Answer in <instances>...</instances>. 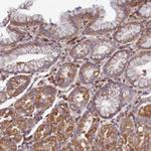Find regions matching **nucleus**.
I'll use <instances>...</instances> for the list:
<instances>
[{
  "instance_id": "f257e3e1",
  "label": "nucleus",
  "mask_w": 151,
  "mask_h": 151,
  "mask_svg": "<svg viewBox=\"0 0 151 151\" xmlns=\"http://www.w3.org/2000/svg\"><path fill=\"white\" fill-rule=\"evenodd\" d=\"M99 125V119L96 115L88 113L87 115L83 117V119L79 123V132L84 134L85 138L88 141H91L93 139L95 133Z\"/></svg>"
},
{
  "instance_id": "f03ea898",
  "label": "nucleus",
  "mask_w": 151,
  "mask_h": 151,
  "mask_svg": "<svg viewBox=\"0 0 151 151\" xmlns=\"http://www.w3.org/2000/svg\"><path fill=\"white\" fill-rule=\"evenodd\" d=\"M99 145L105 149H113L117 144V131L111 124H107L102 127L98 136Z\"/></svg>"
},
{
  "instance_id": "7ed1b4c3",
  "label": "nucleus",
  "mask_w": 151,
  "mask_h": 151,
  "mask_svg": "<svg viewBox=\"0 0 151 151\" xmlns=\"http://www.w3.org/2000/svg\"><path fill=\"white\" fill-rule=\"evenodd\" d=\"M90 95L86 88L81 87L73 91V93L70 95L69 102L70 106L74 110H81L83 107L86 106V104L89 102Z\"/></svg>"
},
{
  "instance_id": "20e7f679",
  "label": "nucleus",
  "mask_w": 151,
  "mask_h": 151,
  "mask_svg": "<svg viewBox=\"0 0 151 151\" xmlns=\"http://www.w3.org/2000/svg\"><path fill=\"white\" fill-rule=\"evenodd\" d=\"M29 78L25 76H18L11 79L7 84V93L9 97H15L28 86Z\"/></svg>"
},
{
  "instance_id": "39448f33",
  "label": "nucleus",
  "mask_w": 151,
  "mask_h": 151,
  "mask_svg": "<svg viewBox=\"0 0 151 151\" xmlns=\"http://www.w3.org/2000/svg\"><path fill=\"white\" fill-rule=\"evenodd\" d=\"M35 92V107L38 109L48 108L55 100L52 91L47 88H41Z\"/></svg>"
},
{
  "instance_id": "423d86ee",
  "label": "nucleus",
  "mask_w": 151,
  "mask_h": 151,
  "mask_svg": "<svg viewBox=\"0 0 151 151\" xmlns=\"http://www.w3.org/2000/svg\"><path fill=\"white\" fill-rule=\"evenodd\" d=\"M76 73H77V68H76L75 65L72 64L64 65L58 73V85L62 87L68 86L75 79Z\"/></svg>"
},
{
  "instance_id": "0eeeda50",
  "label": "nucleus",
  "mask_w": 151,
  "mask_h": 151,
  "mask_svg": "<svg viewBox=\"0 0 151 151\" xmlns=\"http://www.w3.org/2000/svg\"><path fill=\"white\" fill-rule=\"evenodd\" d=\"M67 117H69V107L67 104H60L47 116V122L52 123V125H57Z\"/></svg>"
},
{
  "instance_id": "6e6552de",
  "label": "nucleus",
  "mask_w": 151,
  "mask_h": 151,
  "mask_svg": "<svg viewBox=\"0 0 151 151\" xmlns=\"http://www.w3.org/2000/svg\"><path fill=\"white\" fill-rule=\"evenodd\" d=\"M16 110L24 114H29L33 112L35 108V92H32L24 98L20 99L15 104Z\"/></svg>"
},
{
  "instance_id": "1a4fd4ad",
  "label": "nucleus",
  "mask_w": 151,
  "mask_h": 151,
  "mask_svg": "<svg viewBox=\"0 0 151 151\" xmlns=\"http://www.w3.org/2000/svg\"><path fill=\"white\" fill-rule=\"evenodd\" d=\"M75 128V122L70 117H67L60 123L58 128V137L60 141H65L72 135Z\"/></svg>"
},
{
  "instance_id": "9d476101",
  "label": "nucleus",
  "mask_w": 151,
  "mask_h": 151,
  "mask_svg": "<svg viewBox=\"0 0 151 151\" xmlns=\"http://www.w3.org/2000/svg\"><path fill=\"white\" fill-rule=\"evenodd\" d=\"M99 68L95 65L92 64H87L83 67V69L81 70V77L83 82L85 83H91L92 81H94L99 75Z\"/></svg>"
},
{
  "instance_id": "9b49d317",
  "label": "nucleus",
  "mask_w": 151,
  "mask_h": 151,
  "mask_svg": "<svg viewBox=\"0 0 151 151\" xmlns=\"http://www.w3.org/2000/svg\"><path fill=\"white\" fill-rule=\"evenodd\" d=\"M150 138V133L148 131L140 130L137 132L135 136L133 137V144H134V149H144L146 145L149 142Z\"/></svg>"
},
{
  "instance_id": "f8f14e48",
  "label": "nucleus",
  "mask_w": 151,
  "mask_h": 151,
  "mask_svg": "<svg viewBox=\"0 0 151 151\" xmlns=\"http://www.w3.org/2000/svg\"><path fill=\"white\" fill-rule=\"evenodd\" d=\"M55 147H57V140L55 137L47 138L43 141L40 140L33 146L35 150H55Z\"/></svg>"
},
{
  "instance_id": "ddd939ff",
  "label": "nucleus",
  "mask_w": 151,
  "mask_h": 151,
  "mask_svg": "<svg viewBox=\"0 0 151 151\" xmlns=\"http://www.w3.org/2000/svg\"><path fill=\"white\" fill-rule=\"evenodd\" d=\"M52 130H53V125L52 123L47 122V124H42L36 130V132L35 134V140L40 141L41 139H43L45 137H47L48 134H50Z\"/></svg>"
},
{
  "instance_id": "4468645a",
  "label": "nucleus",
  "mask_w": 151,
  "mask_h": 151,
  "mask_svg": "<svg viewBox=\"0 0 151 151\" xmlns=\"http://www.w3.org/2000/svg\"><path fill=\"white\" fill-rule=\"evenodd\" d=\"M88 52H89V47L86 43H81L72 50V55L74 58H82L88 55Z\"/></svg>"
},
{
  "instance_id": "2eb2a0df",
  "label": "nucleus",
  "mask_w": 151,
  "mask_h": 151,
  "mask_svg": "<svg viewBox=\"0 0 151 151\" xmlns=\"http://www.w3.org/2000/svg\"><path fill=\"white\" fill-rule=\"evenodd\" d=\"M121 131H122L123 137H129L131 132L133 131V122L130 118H126L121 125Z\"/></svg>"
},
{
  "instance_id": "dca6fc26",
  "label": "nucleus",
  "mask_w": 151,
  "mask_h": 151,
  "mask_svg": "<svg viewBox=\"0 0 151 151\" xmlns=\"http://www.w3.org/2000/svg\"><path fill=\"white\" fill-rule=\"evenodd\" d=\"M91 19H92V16L90 15V14H84V15H81L80 17H77L76 22L78 24H80V26H85L90 22Z\"/></svg>"
},
{
  "instance_id": "f3484780",
  "label": "nucleus",
  "mask_w": 151,
  "mask_h": 151,
  "mask_svg": "<svg viewBox=\"0 0 151 151\" xmlns=\"http://www.w3.org/2000/svg\"><path fill=\"white\" fill-rule=\"evenodd\" d=\"M150 106L148 105V106H145L143 107L142 109L139 111V115L142 116V117H149L150 116Z\"/></svg>"
}]
</instances>
